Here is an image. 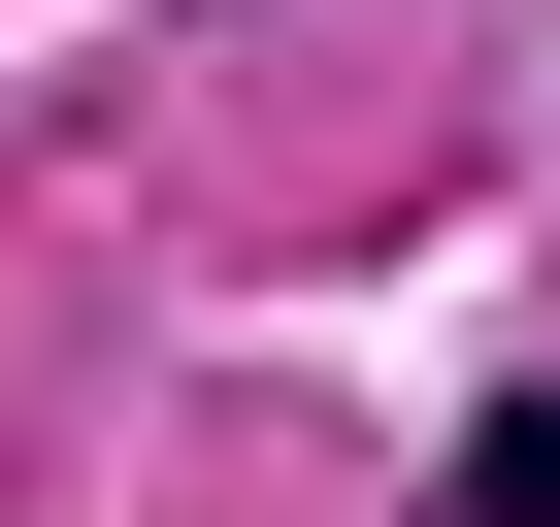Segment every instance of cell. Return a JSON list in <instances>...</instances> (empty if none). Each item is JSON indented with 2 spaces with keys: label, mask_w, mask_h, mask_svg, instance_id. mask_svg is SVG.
I'll return each instance as SVG.
<instances>
[{
  "label": "cell",
  "mask_w": 560,
  "mask_h": 527,
  "mask_svg": "<svg viewBox=\"0 0 560 527\" xmlns=\"http://www.w3.org/2000/svg\"><path fill=\"white\" fill-rule=\"evenodd\" d=\"M429 527H560V396H494V429H462V494H429Z\"/></svg>",
  "instance_id": "6da1fadb"
}]
</instances>
